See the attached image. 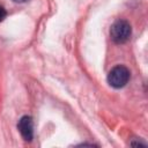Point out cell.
I'll list each match as a JSON object with an SVG mask.
<instances>
[{"mask_svg":"<svg viewBox=\"0 0 148 148\" xmlns=\"http://www.w3.org/2000/svg\"><path fill=\"white\" fill-rule=\"evenodd\" d=\"M131 35H132L131 24L125 20H118L111 25L110 36H111V39L116 44L126 43L130 39Z\"/></svg>","mask_w":148,"mask_h":148,"instance_id":"cell-1","label":"cell"},{"mask_svg":"<svg viewBox=\"0 0 148 148\" xmlns=\"http://www.w3.org/2000/svg\"><path fill=\"white\" fill-rule=\"evenodd\" d=\"M130 77H131V73L128 68L123 65H118L109 72L108 82L111 87L118 89V88H123L124 86H126Z\"/></svg>","mask_w":148,"mask_h":148,"instance_id":"cell-2","label":"cell"},{"mask_svg":"<svg viewBox=\"0 0 148 148\" xmlns=\"http://www.w3.org/2000/svg\"><path fill=\"white\" fill-rule=\"evenodd\" d=\"M17 128L25 141H31L34 139V121L30 116H23L17 124Z\"/></svg>","mask_w":148,"mask_h":148,"instance_id":"cell-3","label":"cell"},{"mask_svg":"<svg viewBox=\"0 0 148 148\" xmlns=\"http://www.w3.org/2000/svg\"><path fill=\"white\" fill-rule=\"evenodd\" d=\"M6 15H7V12H6V9H5V8H3V7L0 5V22L5 20Z\"/></svg>","mask_w":148,"mask_h":148,"instance_id":"cell-4","label":"cell"},{"mask_svg":"<svg viewBox=\"0 0 148 148\" xmlns=\"http://www.w3.org/2000/svg\"><path fill=\"white\" fill-rule=\"evenodd\" d=\"M13 1H14V2H20V3H21V2H25L27 0H13Z\"/></svg>","mask_w":148,"mask_h":148,"instance_id":"cell-5","label":"cell"}]
</instances>
